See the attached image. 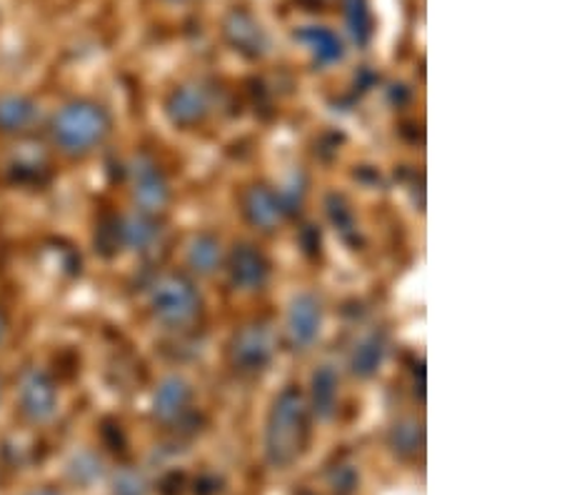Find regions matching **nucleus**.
I'll use <instances>...</instances> for the list:
<instances>
[{
    "instance_id": "18",
    "label": "nucleus",
    "mask_w": 562,
    "mask_h": 495,
    "mask_svg": "<svg viewBox=\"0 0 562 495\" xmlns=\"http://www.w3.org/2000/svg\"><path fill=\"white\" fill-rule=\"evenodd\" d=\"M188 260L190 266L201 270V273H211V270H215V266L221 263V243H217L213 236L195 238L193 246H190Z\"/></svg>"
},
{
    "instance_id": "17",
    "label": "nucleus",
    "mask_w": 562,
    "mask_h": 495,
    "mask_svg": "<svg viewBox=\"0 0 562 495\" xmlns=\"http://www.w3.org/2000/svg\"><path fill=\"white\" fill-rule=\"evenodd\" d=\"M228 33L233 35V43L238 45L240 50L260 53L266 48V38H262L260 25L252 23L248 15H235L233 23L228 25Z\"/></svg>"
},
{
    "instance_id": "21",
    "label": "nucleus",
    "mask_w": 562,
    "mask_h": 495,
    "mask_svg": "<svg viewBox=\"0 0 562 495\" xmlns=\"http://www.w3.org/2000/svg\"><path fill=\"white\" fill-rule=\"evenodd\" d=\"M3 333H5V318L3 313H0V340H3Z\"/></svg>"
},
{
    "instance_id": "11",
    "label": "nucleus",
    "mask_w": 562,
    "mask_h": 495,
    "mask_svg": "<svg viewBox=\"0 0 562 495\" xmlns=\"http://www.w3.org/2000/svg\"><path fill=\"white\" fill-rule=\"evenodd\" d=\"M38 108L23 95L0 98V133H23L35 123Z\"/></svg>"
},
{
    "instance_id": "6",
    "label": "nucleus",
    "mask_w": 562,
    "mask_h": 495,
    "mask_svg": "<svg viewBox=\"0 0 562 495\" xmlns=\"http://www.w3.org/2000/svg\"><path fill=\"white\" fill-rule=\"evenodd\" d=\"M133 195L145 213L160 211L168 203V180L148 158H138L133 166Z\"/></svg>"
},
{
    "instance_id": "5",
    "label": "nucleus",
    "mask_w": 562,
    "mask_h": 495,
    "mask_svg": "<svg viewBox=\"0 0 562 495\" xmlns=\"http://www.w3.org/2000/svg\"><path fill=\"white\" fill-rule=\"evenodd\" d=\"M273 333L262 326H248L235 336L231 358L240 373H260L273 358Z\"/></svg>"
},
{
    "instance_id": "15",
    "label": "nucleus",
    "mask_w": 562,
    "mask_h": 495,
    "mask_svg": "<svg viewBox=\"0 0 562 495\" xmlns=\"http://www.w3.org/2000/svg\"><path fill=\"white\" fill-rule=\"evenodd\" d=\"M383 353H385L383 340H380L378 336L362 338L360 344L356 346V350H352V360H350L352 373L362 375V378L373 375L378 371L380 360H383Z\"/></svg>"
},
{
    "instance_id": "7",
    "label": "nucleus",
    "mask_w": 562,
    "mask_h": 495,
    "mask_svg": "<svg viewBox=\"0 0 562 495\" xmlns=\"http://www.w3.org/2000/svg\"><path fill=\"white\" fill-rule=\"evenodd\" d=\"M321 303H317L313 295H301L290 305L288 313V338L297 350L315 344L317 333H321Z\"/></svg>"
},
{
    "instance_id": "20",
    "label": "nucleus",
    "mask_w": 562,
    "mask_h": 495,
    "mask_svg": "<svg viewBox=\"0 0 562 495\" xmlns=\"http://www.w3.org/2000/svg\"><path fill=\"white\" fill-rule=\"evenodd\" d=\"M115 495H143V481L135 473H121L115 479Z\"/></svg>"
},
{
    "instance_id": "4",
    "label": "nucleus",
    "mask_w": 562,
    "mask_h": 495,
    "mask_svg": "<svg viewBox=\"0 0 562 495\" xmlns=\"http://www.w3.org/2000/svg\"><path fill=\"white\" fill-rule=\"evenodd\" d=\"M18 403L21 413L33 423H45L56 416L58 408V389L53 378L43 368H29L21 378V389H18Z\"/></svg>"
},
{
    "instance_id": "16",
    "label": "nucleus",
    "mask_w": 562,
    "mask_h": 495,
    "mask_svg": "<svg viewBox=\"0 0 562 495\" xmlns=\"http://www.w3.org/2000/svg\"><path fill=\"white\" fill-rule=\"evenodd\" d=\"M117 228H121L117 233H121L123 243H128L131 248H145L158 238L156 223H153L145 213L131 215V218H125Z\"/></svg>"
},
{
    "instance_id": "10",
    "label": "nucleus",
    "mask_w": 562,
    "mask_h": 495,
    "mask_svg": "<svg viewBox=\"0 0 562 495\" xmlns=\"http://www.w3.org/2000/svg\"><path fill=\"white\" fill-rule=\"evenodd\" d=\"M246 211L252 223L266 230H273L276 225L283 221L285 205L273 191H268V188H252L246 198Z\"/></svg>"
},
{
    "instance_id": "3",
    "label": "nucleus",
    "mask_w": 562,
    "mask_h": 495,
    "mask_svg": "<svg viewBox=\"0 0 562 495\" xmlns=\"http://www.w3.org/2000/svg\"><path fill=\"white\" fill-rule=\"evenodd\" d=\"M153 315L168 328H186L201 315V295L186 275L168 273L150 291Z\"/></svg>"
},
{
    "instance_id": "12",
    "label": "nucleus",
    "mask_w": 562,
    "mask_h": 495,
    "mask_svg": "<svg viewBox=\"0 0 562 495\" xmlns=\"http://www.w3.org/2000/svg\"><path fill=\"white\" fill-rule=\"evenodd\" d=\"M190 401V389L180 381V378H168L166 383L160 385L156 393V403H153V410L162 423L178 420L180 413L188 408Z\"/></svg>"
},
{
    "instance_id": "1",
    "label": "nucleus",
    "mask_w": 562,
    "mask_h": 495,
    "mask_svg": "<svg viewBox=\"0 0 562 495\" xmlns=\"http://www.w3.org/2000/svg\"><path fill=\"white\" fill-rule=\"evenodd\" d=\"M307 443V405L295 389H285L270 410L266 448L268 458L276 468H288L295 463Z\"/></svg>"
},
{
    "instance_id": "19",
    "label": "nucleus",
    "mask_w": 562,
    "mask_h": 495,
    "mask_svg": "<svg viewBox=\"0 0 562 495\" xmlns=\"http://www.w3.org/2000/svg\"><path fill=\"white\" fill-rule=\"evenodd\" d=\"M346 5H348V21H350L352 35H356L360 43H366L370 35V13L366 8V0H348Z\"/></svg>"
},
{
    "instance_id": "13",
    "label": "nucleus",
    "mask_w": 562,
    "mask_h": 495,
    "mask_svg": "<svg viewBox=\"0 0 562 495\" xmlns=\"http://www.w3.org/2000/svg\"><path fill=\"white\" fill-rule=\"evenodd\" d=\"M338 403V381L330 368H321L313 375V408L321 418H330Z\"/></svg>"
},
{
    "instance_id": "9",
    "label": "nucleus",
    "mask_w": 562,
    "mask_h": 495,
    "mask_svg": "<svg viewBox=\"0 0 562 495\" xmlns=\"http://www.w3.org/2000/svg\"><path fill=\"white\" fill-rule=\"evenodd\" d=\"M211 113V95L203 86L178 88L168 101V115L176 125H195Z\"/></svg>"
},
{
    "instance_id": "2",
    "label": "nucleus",
    "mask_w": 562,
    "mask_h": 495,
    "mask_svg": "<svg viewBox=\"0 0 562 495\" xmlns=\"http://www.w3.org/2000/svg\"><path fill=\"white\" fill-rule=\"evenodd\" d=\"M108 133H111V115L90 101H76L60 108L50 125L53 140L68 156H86L101 146Z\"/></svg>"
},
{
    "instance_id": "8",
    "label": "nucleus",
    "mask_w": 562,
    "mask_h": 495,
    "mask_svg": "<svg viewBox=\"0 0 562 495\" xmlns=\"http://www.w3.org/2000/svg\"><path fill=\"white\" fill-rule=\"evenodd\" d=\"M270 275V266L266 256L252 246H238L231 256V278L243 291H256L262 288Z\"/></svg>"
},
{
    "instance_id": "14",
    "label": "nucleus",
    "mask_w": 562,
    "mask_h": 495,
    "mask_svg": "<svg viewBox=\"0 0 562 495\" xmlns=\"http://www.w3.org/2000/svg\"><path fill=\"white\" fill-rule=\"evenodd\" d=\"M307 48L313 50L315 60L321 63H333L342 56V45L340 38L328 29H307L301 35H297Z\"/></svg>"
},
{
    "instance_id": "22",
    "label": "nucleus",
    "mask_w": 562,
    "mask_h": 495,
    "mask_svg": "<svg viewBox=\"0 0 562 495\" xmlns=\"http://www.w3.org/2000/svg\"><path fill=\"white\" fill-rule=\"evenodd\" d=\"M33 495H58L56 491H41V493H33Z\"/></svg>"
}]
</instances>
